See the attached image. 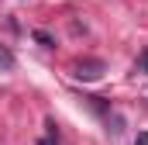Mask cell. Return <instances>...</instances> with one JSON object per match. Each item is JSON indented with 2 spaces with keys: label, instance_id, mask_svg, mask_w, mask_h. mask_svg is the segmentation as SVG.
Returning <instances> with one entry per match:
<instances>
[{
  "label": "cell",
  "instance_id": "6da1fadb",
  "mask_svg": "<svg viewBox=\"0 0 148 145\" xmlns=\"http://www.w3.org/2000/svg\"><path fill=\"white\" fill-rule=\"evenodd\" d=\"M103 72H107V62H103V59H79V62H73V76L83 79V83H93V79H100Z\"/></svg>",
  "mask_w": 148,
  "mask_h": 145
},
{
  "label": "cell",
  "instance_id": "7a4b0ae2",
  "mask_svg": "<svg viewBox=\"0 0 148 145\" xmlns=\"http://www.w3.org/2000/svg\"><path fill=\"white\" fill-rule=\"evenodd\" d=\"M45 128H48V135L41 138L38 145H59V131H55V121H45Z\"/></svg>",
  "mask_w": 148,
  "mask_h": 145
},
{
  "label": "cell",
  "instance_id": "3957f363",
  "mask_svg": "<svg viewBox=\"0 0 148 145\" xmlns=\"http://www.w3.org/2000/svg\"><path fill=\"white\" fill-rule=\"evenodd\" d=\"M0 66H3V69H14V55H10V48H3V45H0Z\"/></svg>",
  "mask_w": 148,
  "mask_h": 145
},
{
  "label": "cell",
  "instance_id": "277c9868",
  "mask_svg": "<svg viewBox=\"0 0 148 145\" xmlns=\"http://www.w3.org/2000/svg\"><path fill=\"white\" fill-rule=\"evenodd\" d=\"M35 41H38V45H45V48H52V45H55V38L48 35V31H35Z\"/></svg>",
  "mask_w": 148,
  "mask_h": 145
},
{
  "label": "cell",
  "instance_id": "5b68a950",
  "mask_svg": "<svg viewBox=\"0 0 148 145\" xmlns=\"http://www.w3.org/2000/svg\"><path fill=\"white\" fill-rule=\"evenodd\" d=\"M138 69H141V72H145V76H148V48H145V52H141V55H138Z\"/></svg>",
  "mask_w": 148,
  "mask_h": 145
},
{
  "label": "cell",
  "instance_id": "8992f818",
  "mask_svg": "<svg viewBox=\"0 0 148 145\" xmlns=\"http://www.w3.org/2000/svg\"><path fill=\"white\" fill-rule=\"evenodd\" d=\"M134 145H148V131H141V135L134 138Z\"/></svg>",
  "mask_w": 148,
  "mask_h": 145
}]
</instances>
